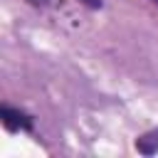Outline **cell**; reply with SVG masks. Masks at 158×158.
Segmentation results:
<instances>
[{
  "label": "cell",
  "instance_id": "obj_1",
  "mask_svg": "<svg viewBox=\"0 0 158 158\" xmlns=\"http://www.w3.org/2000/svg\"><path fill=\"white\" fill-rule=\"evenodd\" d=\"M0 118H2V126L7 128V131H32V126H35V121H32V116L30 114H25L22 109H15V106H2L0 109Z\"/></svg>",
  "mask_w": 158,
  "mask_h": 158
},
{
  "label": "cell",
  "instance_id": "obj_2",
  "mask_svg": "<svg viewBox=\"0 0 158 158\" xmlns=\"http://www.w3.org/2000/svg\"><path fill=\"white\" fill-rule=\"evenodd\" d=\"M136 148H138L143 156H153V153H158V128L143 133V136L136 141Z\"/></svg>",
  "mask_w": 158,
  "mask_h": 158
},
{
  "label": "cell",
  "instance_id": "obj_3",
  "mask_svg": "<svg viewBox=\"0 0 158 158\" xmlns=\"http://www.w3.org/2000/svg\"><path fill=\"white\" fill-rule=\"evenodd\" d=\"M32 2H42V0H32Z\"/></svg>",
  "mask_w": 158,
  "mask_h": 158
},
{
  "label": "cell",
  "instance_id": "obj_4",
  "mask_svg": "<svg viewBox=\"0 0 158 158\" xmlns=\"http://www.w3.org/2000/svg\"><path fill=\"white\" fill-rule=\"evenodd\" d=\"M156 2H158V0H156Z\"/></svg>",
  "mask_w": 158,
  "mask_h": 158
}]
</instances>
